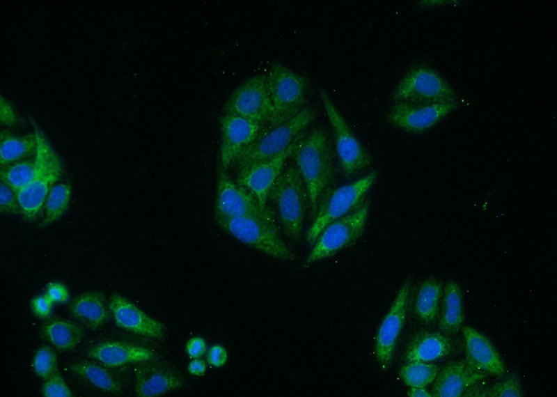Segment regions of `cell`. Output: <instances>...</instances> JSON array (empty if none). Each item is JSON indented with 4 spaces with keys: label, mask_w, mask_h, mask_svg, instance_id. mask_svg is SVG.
<instances>
[{
    "label": "cell",
    "mask_w": 557,
    "mask_h": 397,
    "mask_svg": "<svg viewBox=\"0 0 557 397\" xmlns=\"http://www.w3.org/2000/svg\"><path fill=\"white\" fill-rule=\"evenodd\" d=\"M331 148L327 133L323 128L317 127L304 135L292 155L305 185L313 215L333 176Z\"/></svg>",
    "instance_id": "6da1fadb"
},
{
    "label": "cell",
    "mask_w": 557,
    "mask_h": 397,
    "mask_svg": "<svg viewBox=\"0 0 557 397\" xmlns=\"http://www.w3.org/2000/svg\"><path fill=\"white\" fill-rule=\"evenodd\" d=\"M36 140V171L31 182L17 194L21 213L29 221H34L41 211L46 198L63 173V164L45 134L31 120Z\"/></svg>",
    "instance_id": "7a4b0ae2"
},
{
    "label": "cell",
    "mask_w": 557,
    "mask_h": 397,
    "mask_svg": "<svg viewBox=\"0 0 557 397\" xmlns=\"http://www.w3.org/2000/svg\"><path fill=\"white\" fill-rule=\"evenodd\" d=\"M268 198L274 203L285 235L292 242L300 240L305 219L308 195L295 166L284 167L273 185Z\"/></svg>",
    "instance_id": "3957f363"
},
{
    "label": "cell",
    "mask_w": 557,
    "mask_h": 397,
    "mask_svg": "<svg viewBox=\"0 0 557 397\" xmlns=\"http://www.w3.org/2000/svg\"><path fill=\"white\" fill-rule=\"evenodd\" d=\"M378 176L379 171L374 170L354 182L331 191L320 203L313 215V220L306 235L308 244L312 247L328 224L359 208Z\"/></svg>",
    "instance_id": "277c9868"
},
{
    "label": "cell",
    "mask_w": 557,
    "mask_h": 397,
    "mask_svg": "<svg viewBox=\"0 0 557 397\" xmlns=\"http://www.w3.org/2000/svg\"><path fill=\"white\" fill-rule=\"evenodd\" d=\"M215 219L221 228L241 243L279 260H295L275 223L249 217Z\"/></svg>",
    "instance_id": "5b68a950"
},
{
    "label": "cell",
    "mask_w": 557,
    "mask_h": 397,
    "mask_svg": "<svg viewBox=\"0 0 557 397\" xmlns=\"http://www.w3.org/2000/svg\"><path fill=\"white\" fill-rule=\"evenodd\" d=\"M317 116L311 107H304L290 119L260 133L256 139L239 156L240 169L272 157L289 147Z\"/></svg>",
    "instance_id": "8992f818"
},
{
    "label": "cell",
    "mask_w": 557,
    "mask_h": 397,
    "mask_svg": "<svg viewBox=\"0 0 557 397\" xmlns=\"http://www.w3.org/2000/svg\"><path fill=\"white\" fill-rule=\"evenodd\" d=\"M266 75L267 89L274 108L270 127L277 125L304 108L306 79L280 63H274Z\"/></svg>",
    "instance_id": "52a82bcc"
},
{
    "label": "cell",
    "mask_w": 557,
    "mask_h": 397,
    "mask_svg": "<svg viewBox=\"0 0 557 397\" xmlns=\"http://www.w3.org/2000/svg\"><path fill=\"white\" fill-rule=\"evenodd\" d=\"M395 102L428 104L456 100L452 86L440 74L426 65L410 68L393 92Z\"/></svg>",
    "instance_id": "ba28073f"
},
{
    "label": "cell",
    "mask_w": 557,
    "mask_h": 397,
    "mask_svg": "<svg viewBox=\"0 0 557 397\" xmlns=\"http://www.w3.org/2000/svg\"><path fill=\"white\" fill-rule=\"evenodd\" d=\"M326 116L334 132L335 148L343 175L351 178L368 169L372 157L357 137L324 89L319 90Z\"/></svg>",
    "instance_id": "9c48e42d"
},
{
    "label": "cell",
    "mask_w": 557,
    "mask_h": 397,
    "mask_svg": "<svg viewBox=\"0 0 557 397\" xmlns=\"http://www.w3.org/2000/svg\"><path fill=\"white\" fill-rule=\"evenodd\" d=\"M369 214V203L364 202L353 212L332 221L320 233L305 262L312 264L331 257L350 247L363 234Z\"/></svg>",
    "instance_id": "30bf717a"
},
{
    "label": "cell",
    "mask_w": 557,
    "mask_h": 397,
    "mask_svg": "<svg viewBox=\"0 0 557 397\" xmlns=\"http://www.w3.org/2000/svg\"><path fill=\"white\" fill-rule=\"evenodd\" d=\"M215 218L257 217L275 223L272 211L245 187L235 182L221 166L218 170Z\"/></svg>",
    "instance_id": "8fae6325"
},
{
    "label": "cell",
    "mask_w": 557,
    "mask_h": 397,
    "mask_svg": "<svg viewBox=\"0 0 557 397\" xmlns=\"http://www.w3.org/2000/svg\"><path fill=\"white\" fill-rule=\"evenodd\" d=\"M225 114L236 115L262 124L272 121L274 108L269 98L266 75L258 74L240 84L228 98Z\"/></svg>",
    "instance_id": "7c38bea8"
},
{
    "label": "cell",
    "mask_w": 557,
    "mask_h": 397,
    "mask_svg": "<svg viewBox=\"0 0 557 397\" xmlns=\"http://www.w3.org/2000/svg\"><path fill=\"white\" fill-rule=\"evenodd\" d=\"M410 291L411 281L407 279L378 327L375 338L374 353L383 371H386L391 364L398 337L405 325Z\"/></svg>",
    "instance_id": "4fadbf2b"
},
{
    "label": "cell",
    "mask_w": 557,
    "mask_h": 397,
    "mask_svg": "<svg viewBox=\"0 0 557 397\" xmlns=\"http://www.w3.org/2000/svg\"><path fill=\"white\" fill-rule=\"evenodd\" d=\"M457 104V100L428 104L395 102L386 117L395 127L411 133H421L451 113Z\"/></svg>",
    "instance_id": "5bb4252c"
},
{
    "label": "cell",
    "mask_w": 557,
    "mask_h": 397,
    "mask_svg": "<svg viewBox=\"0 0 557 397\" xmlns=\"http://www.w3.org/2000/svg\"><path fill=\"white\" fill-rule=\"evenodd\" d=\"M303 137L304 133L279 154L240 169L237 182L249 190L262 206H267L273 185L284 169L286 160L292 155Z\"/></svg>",
    "instance_id": "9a60e30c"
},
{
    "label": "cell",
    "mask_w": 557,
    "mask_h": 397,
    "mask_svg": "<svg viewBox=\"0 0 557 397\" xmlns=\"http://www.w3.org/2000/svg\"><path fill=\"white\" fill-rule=\"evenodd\" d=\"M221 166L226 169L260 133L261 124L236 115L225 114L220 118Z\"/></svg>",
    "instance_id": "2e32d148"
},
{
    "label": "cell",
    "mask_w": 557,
    "mask_h": 397,
    "mask_svg": "<svg viewBox=\"0 0 557 397\" xmlns=\"http://www.w3.org/2000/svg\"><path fill=\"white\" fill-rule=\"evenodd\" d=\"M109 308L119 327L148 338L162 339L164 337V325L127 299L113 295L109 299Z\"/></svg>",
    "instance_id": "e0dca14e"
},
{
    "label": "cell",
    "mask_w": 557,
    "mask_h": 397,
    "mask_svg": "<svg viewBox=\"0 0 557 397\" xmlns=\"http://www.w3.org/2000/svg\"><path fill=\"white\" fill-rule=\"evenodd\" d=\"M485 377L466 361H453L438 372L432 382L433 397H460Z\"/></svg>",
    "instance_id": "ac0fdd59"
},
{
    "label": "cell",
    "mask_w": 557,
    "mask_h": 397,
    "mask_svg": "<svg viewBox=\"0 0 557 397\" xmlns=\"http://www.w3.org/2000/svg\"><path fill=\"white\" fill-rule=\"evenodd\" d=\"M466 361L474 368L491 375L502 376L505 364L490 340L471 326H463Z\"/></svg>",
    "instance_id": "d6986e66"
},
{
    "label": "cell",
    "mask_w": 557,
    "mask_h": 397,
    "mask_svg": "<svg viewBox=\"0 0 557 397\" xmlns=\"http://www.w3.org/2000/svg\"><path fill=\"white\" fill-rule=\"evenodd\" d=\"M87 355L109 368L147 361L154 358V354L146 348L117 341L100 343L92 347L88 351Z\"/></svg>",
    "instance_id": "ffe728a7"
},
{
    "label": "cell",
    "mask_w": 557,
    "mask_h": 397,
    "mask_svg": "<svg viewBox=\"0 0 557 397\" xmlns=\"http://www.w3.org/2000/svg\"><path fill=\"white\" fill-rule=\"evenodd\" d=\"M453 350L450 340L437 332H422L409 342L405 358L407 361L431 362L448 355Z\"/></svg>",
    "instance_id": "44dd1931"
},
{
    "label": "cell",
    "mask_w": 557,
    "mask_h": 397,
    "mask_svg": "<svg viewBox=\"0 0 557 397\" xmlns=\"http://www.w3.org/2000/svg\"><path fill=\"white\" fill-rule=\"evenodd\" d=\"M182 386L181 377L162 368L146 369L136 378L135 391L141 397H155Z\"/></svg>",
    "instance_id": "7402d4cb"
},
{
    "label": "cell",
    "mask_w": 557,
    "mask_h": 397,
    "mask_svg": "<svg viewBox=\"0 0 557 397\" xmlns=\"http://www.w3.org/2000/svg\"><path fill=\"white\" fill-rule=\"evenodd\" d=\"M71 313L89 328L96 329L108 319L103 295L89 291L77 297L70 306Z\"/></svg>",
    "instance_id": "603a6c76"
},
{
    "label": "cell",
    "mask_w": 557,
    "mask_h": 397,
    "mask_svg": "<svg viewBox=\"0 0 557 397\" xmlns=\"http://www.w3.org/2000/svg\"><path fill=\"white\" fill-rule=\"evenodd\" d=\"M463 321L462 290L456 281L449 280L444 287L443 306L439 318V327L444 334H453L459 331Z\"/></svg>",
    "instance_id": "cb8c5ba5"
},
{
    "label": "cell",
    "mask_w": 557,
    "mask_h": 397,
    "mask_svg": "<svg viewBox=\"0 0 557 397\" xmlns=\"http://www.w3.org/2000/svg\"><path fill=\"white\" fill-rule=\"evenodd\" d=\"M42 332L51 344L64 350L74 349L84 335V331L79 325L65 320H56L46 324Z\"/></svg>",
    "instance_id": "d4e9b609"
},
{
    "label": "cell",
    "mask_w": 557,
    "mask_h": 397,
    "mask_svg": "<svg viewBox=\"0 0 557 397\" xmlns=\"http://www.w3.org/2000/svg\"><path fill=\"white\" fill-rule=\"evenodd\" d=\"M36 150L34 133L17 136L10 132H1L0 163L3 166L27 157Z\"/></svg>",
    "instance_id": "484cf974"
},
{
    "label": "cell",
    "mask_w": 557,
    "mask_h": 397,
    "mask_svg": "<svg viewBox=\"0 0 557 397\" xmlns=\"http://www.w3.org/2000/svg\"><path fill=\"white\" fill-rule=\"evenodd\" d=\"M441 295L442 286L439 281L429 279L422 283L415 302V311L421 320L430 323L436 319Z\"/></svg>",
    "instance_id": "4316f807"
},
{
    "label": "cell",
    "mask_w": 557,
    "mask_h": 397,
    "mask_svg": "<svg viewBox=\"0 0 557 397\" xmlns=\"http://www.w3.org/2000/svg\"><path fill=\"white\" fill-rule=\"evenodd\" d=\"M72 194L68 183H58L50 190L45 203V215L40 224L46 227L58 219L68 210Z\"/></svg>",
    "instance_id": "83f0119b"
},
{
    "label": "cell",
    "mask_w": 557,
    "mask_h": 397,
    "mask_svg": "<svg viewBox=\"0 0 557 397\" xmlns=\"http://www.w3.org/2000/svg\"><path fill=\"white\" fill-rule=\"evenodd\" d=\"M70 368L100 389L110 392H117L120 389L119 382L100 366L91 362L79 361L72 364Z\"/></svg>",
    "instance_id": "f1b7e54d"
},
{
    "label": "cell",
    "mask_w": 557,
    "mask_h": 397,
    "mask_svg": "<svg viewBox=\"0 0 557 397\" xmlns=\"http://www.w3.org/2000/svg\"><path fill=\"white\" fill-rule=\"evenodd\" d=\"M439 371V367L430 362L408 361L401 367L399 375L409 387H425L432 384Z\"/></svg>",
    "instance_id": "f546056e"
},
{
    "label": "cell",
    "mask_w": 557,
    "mask_h": 397,
    "mask_svg": "<svg viewBox=\"0 0 557 397\" xmlns=\"http://www.w3.org/2000/svg\"><path fill=\"white\" fill-rule=\"evenodd\" d=\"M35 171V160H24L2 169L1 180L16 194L31 182Z\"/></svg>",
    "instance_id": "4dcf8cb0"
},
{
    "label": "cell",
    "mask_w": 557,
    "mask_h": 397,
    "mask_svg": "<svg viewBox=\"0 0 557 397\" xmlns=\"http://www.w3.org/2000/svg\"><path fill=\"white\" fill-rule=\"evenodd\" d=\"M471 396L485 397H521L523 396L521 386L519 378L512 374L505 380L489 387L478 391H469Z\"/></svg>",
    "instance_id": "1f68e13d"
},
{
    "label": "cell",
    "mask_w": 557,
    "mask_h": 397,
    "mask_svg": "<svg viewBox=\"0 0 557 397\" xmlns=\"http://www.w3.org/2000/svg\"><path fill=\"white\" fill-rule=\"evenodd\" d=\"M57 359L54 350L49 346L40 347L33 359V368L40 377L47 380L56 373Z\"/></svg>",
    "instance_id": "d6a6232c"
},
{
    "label": "cell",
    "mask_w": 557,
    "mask_h": 397,
    "mask_svg": "<svg viewBox=\"0 0 557 397\" xmlns=\"http://www.w3.org/2000/svg\"><path fill=\"white\" fill-rule=\"evenodd\" d=\"M43 384L42 395L45 397H72V393L62 375L55 373Z\"/></svg>",
    "instance_id": "836d02e7"
},
{
    "label": "cell",
    "mask_w": 557,
    "mask_h": 397,
    "mask_svg": "<svg viewBox=\"0 0 557 397\" xmlns=\"http://www.w3.org/2000/svg\"><path fill=\"white\" fill-rule=\"evenodd\" d=\"M0 208L5 213L16 215L21 212L15 193L3 182L0 185Z\"/></svg>",
    "instance_id": "e575fe53"
},
{
    "label": "cell",
    "mask_w": 557,
    "mask_h": 397,
    "mask_svg": "<svg viewBox=\"0 0 557 397\" xmlns=\"http://www.w3.org/2000/svg\"><path fill=\"white\" fill-rule=\"evenodd\" d=\"M207 363L214 368L223 367L228 361L226 349L220 344L212 345L207 351Z\"/></svg>",
    "instance_id": "d590c367"
},
{
    "label": "cell",
    "mask_w": 557,
    "mask_h": 397,
    "mask_svg": "<svg viewBox=\"0 0 557 397\" xmlns=\"http://www.w3.org/2000/svg\"><path fill=\"white\" fill-rule=\"evenodd\" d=\"M45 295L53 303H64L69 298L67 287L60 282L49 283L47 286Z\"/></svg>",
    "instance_id": "8d00e7d4"
},
{
    "label": "cell",
    "mask_w": 557,
    "mask_h": 397,
    "mask_svg": "<svg viewBox=\"0 0 557 397\" xmlns=\"http://www.w3.org/2000/svg\"><path fill=\"white\" fill-rule=\"evenodd\" d=\"M185 351L191 359L201 358L207 352V343L202 336H193L187 341Z\"/></svg>",
    "instance_id": "74e56055"
},
{
    "label": "cell",
    "mask_w": 557,
    "mask_h": 397,
    "mask_svg": "<svg viewBox=\"0 0 557 397\" xmlns=\"http://www.w3.org/2000/svg\"><path fill=\"white\" fill-rule=\"evenodd\" d=\"M52 304L53 302L45 295L33 297L31 302V306L37 317L47 318L51 314Z\"/></svg>",
    "instance_id": "f35d334b"
},
{
    "label": "cell",
    "mask_w": 557,
    "mask_h": 397,
    "mask_svg": "<svg viewBox=\"0 0 557 397\" xmlns=\"http://www.w3.org/2000/svg\"><path fill=\"white\" fill-rule=\"evenodd\" d=\"M1 122L8 126L16 125L19 122L12 105L3 96L1 97Z\"/></svg>",
    "instance_id": "ab89813d"
},
{
    "label": "cell",
    "mask_w": 557,
    "mask_h": 397,
    "mask_svg": "<svg viewBox=\"0 0 557 397\" xmlns=\"http://www.w3.org/2000/svg\"><path fill=\"white\" fill-rule=\"evenodd\" d=\"M207 369L206 362L201 358L192 359L188 364L187 371L189 374L194 376H202Z\"/></svg>",
    "instance_id": "60d3db41"
},
{
    "label": "cell",
    "mask_w": 557,
    "mask_h": 397,
    "mask_svg": "<svg viewBox=\"0 0 557 397\" xmlns=\"http://www.w3.org/2000/svg\"><path fill=\"white\" fill-rule=\"evenodd\" d=\"M407 396L409 397H431L430 393L425 387H410L407 391Z\"/></svg>",
    "instance_id": "b9f144b4"
}]
</instances>
